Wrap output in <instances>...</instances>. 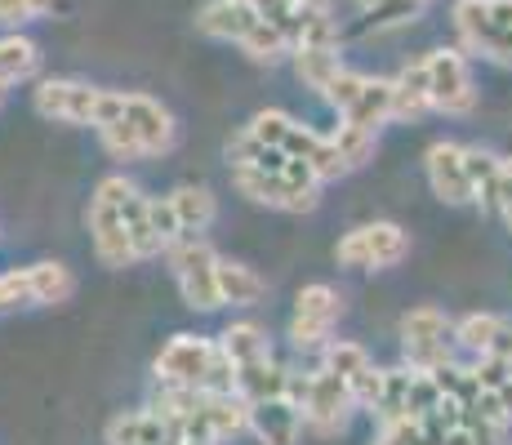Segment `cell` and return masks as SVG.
I'll list each match as a JSON object with an SVG mask.
<instances>
[{"instance_id": "33", "label": "cell", "mask_w": 512, "mask_h": 445, "mask_svg": "<svg viewBox=\"0 0 512 445\" xmlns=\"http://www.w3.org/2000/svg\"><path fill=\"white\" fill-rule=\"evenodd\" d=\"M0 23L18 27V23H32V14H27L23 0H0Z\"/></svg>"}, {"instance_id": "28", "label": "cell", "mask_w": 512, "mask_h": 445, "mask_svg": "<svg viewBox=\"0 0 512 445\" xmlns=\"http://www.w3.org/2000/svg\"><path fill=\"white\" fill-rule=\"evenodd\" d=\"M428 94H423V72H419V58L410 67H401L397 76H392V116L397 121H419V116H428Z\"/></svg>"}, {"instance_id": "7", "label": "cell", "mask_w": 512, "mask_h": 445, "mask_svg": "<svg viewBox=\"0 0 512 445\" xmlns=\"http://www.w3.org/2000/svg\"><path fill=\"white\" fill-rule=\"evenodd\" d=\"M290 401L299 405L303 428H312L317 437H339V432L352 423V414H357L352 388L339 379V374H330L326 365L312 370L308 379H290Z\"/></svg>"}, {"instance_id": "12", "label": "cell", "mask_w": 512, "mask_h": 445, "mask_svg": "<svg viewBox=\"0 0 512 445\" xmlns=\"http://www.w3.org/2000/svg\"><path fill=\"white\" fill-rule=\"evenodd\" d=\"M125 174H112L94 187L90 201V236H94V254L103 267H134V250L130 236H125V219H121V196H125Z\"/></svg>"}, {"instance_id": "31", "label": "cell", "mask_w": 512, "mask_h": 445, "mask_svg": "<svg viewBox=\"0 0 512 445\" xmlns=\"http://www.w3.org/2000/svg\"><path fill=\"white\" fill-rule=\"evenodd\" d=\"M374 138H379V134L357 130V125H343V121H339V130L330 134V147H334V156H339L343 174L361 170V165L370 161V156H374Z\"/></svg>"}, {"instance_id": "38", "label": "cell", "mask_w": 512, "mask_h": 445, "mask_svg": "<svg viewBox=\"0 0 512 445\" xmlns=\"http://www.w3.org/2000/svg\"><path fill=\"white\" fill-rule=\"evenodd\" d=\"M183 445H187V441H183Z\"/></svg>"}, {"instance_id": "19", "label": "cell", "mask_w": 512, "mask_h": 445, "mask_svg": "<svg viewBox=\"0 0 512 445\" xmlns=\"http://www.w3.org/2000/svg\"><path fill=\"white\" fill-rule=\"evenodd\" d=\"M250 410V432L263 445H294L303 432V414L290 397H268V401H254L245 405Z\"/></svg>"}, {"instance_id": "14", "label": "cell", "mask_w": 512, "mask_h": 445, "mask_svg": "<svg viewBox=\"0 0 512 445\" xmlns=\"http://www.w3.org/2000/svg\"><path fill=\"white\" fill-rule=\"evenodd\" d=\"M343 316V294L334 285L317 281V285H303L299 299H294V312H290V343L299 352H321L330 343L334 325Z\"/></svg>"}, {"instance_id": "21", "label": "cell", "mask_w": 512, "mask_h": 445, "mask_svg": "<svg viewBox=\"0 0 512 445\" xmlns=\"http://www.w3.org/2000/svg\"><path fill=\"white\" fill-rule=\"evenodd\" d=\"M165 201H170V214H174V223H179V236H205L210 223L219 219V201H214V192L201 183L174 187Z\"/></svg>"}, {"instance_id": "10", "label": "cell", "mask_w": 512, "mask_h": 445, "mask_svg": "<svg viewBox=\"0 0 512 445\" xmlns=\"http://www.w3.org/2000/svg\"><path fill=\"white\" fill-rule=\"evenodd\" d=\"M455 32L464 54L512 67V27L499 14V0H455Z\"/></svg>"}, {"instance_id": "17", "label": "cell", "mask_w": 512, "mask_h": 445, "mask_svg": "<svg viewBox=\"0 0 512 445\" xmlns=\"http://www.w3.org/2000/svg\"><path fill=\"white\" fill-rule=\"evenodd\" d=\"M423 170H428V187L437 201L446 205H472V187H468V170H464V143H441L428 147L423 156Z\"/></svg>"}, {"instance_id": "24", "label": "cell", "mask_w": 512, "mask_h": 445, "mask_svg": "<svg viewBox=\"0 0 512 445\" xmlns=\"http://www.w3.org/2000/svg\"><path fill=\"white\" fill-rule=\"evenodd\" d=\"M107 445H183V441L174 437L152 410H130V414H121V419H112Z\"/></svg>"}, {"instance_id": "30", "label": "cell", "mask_w": 512, "mask_h": 445, "mask_svg": "<svg viewBox=\"0 0 512 445\" xmlns=\"http://www.w3.org/2000/svg\"><path fill=\"white\" fill-rule=\"evenodd\" d=\"M27 290H32V303H67L76 294V276L63 263H32Z\"/></svg>"}, {"instance_id": "5", "label": "cell", "mask_w": 512, "mask_h": 445, "mask_svg": "<svg viewBox=\"0 0 512 445\" xmlns=\"http://www.w3.org/2000/svg\"><path fill=\"white\" fill-rule=\"evenodd\" d=\"M36 112L58 125H94L103 130L121 112V89H98L90 81H72V76H49L32 94Z\"/></svg>"}, {"instance_id": "13", "label": "cell", "mask_w": 512, "mask_h": 445, "mask_svg": "<svg viewBox=\"0 0 512 445\" xmlns=\"http://www.w3.org/2000/svg\"><path fill=\"white\" fill-rule=\"evenodd\" d=\"M410 254V236L397 223H361L334 245V263L352 272H383Z\"/></svg>"}, {"instance_id": "2", "label": "cell", "mask_w": 512, "mask_h": 445, "mask_svg": "<svg viewBox=\"0 0 512 445\" xmlns=\"http://www.w3.org/2000/svg\"><path fill=\"white\" fill-rule=\"evenodd\" d=\"M165 428L187 445H223L250 432V410L236 392H196V388H161L147 405Z\"/></svg>"}, {"instance_id": "20", "label": "cell", "mask_w": 512, "mask_h": 445, "mask_svg": "<svg viewBox=\"0 0 512 445\" xmlns=\"http://www.w3.org/2000/svg\"><path fill=\"white\" fill-rule=\"evenodd\" d=\"M259 18L263 14H254L245 0H210V5H201V14H196V32L210 36V41H223V45H241L245 32H250Z\"/></svg>"}, {"instance_id": "18", "label": "cell", "mask_w": 512, "mask_h": 445, "mask_svg": "<svg viewBox=\"0 0 512 445\" xmlns=\"http://www.w3.org/2000/svg\"><path fill=\"white\" fill-rule=\"evenodd\" d=\"M321 365H326L330 374H339L352 388V397H357V410H366V401L374 397V388H379V370H374L370 352L361 348V343L330 339L326 348H321Z\"/></svg>"}, {"instance_id": "11", "label": "cell", "mask_w": 512, "mask_h": 445, "mask_svg": "<svg viewBox=\"0 0 512 445\" xmlns=\"http://www.w3.org/2000/svg\"><path fill=\"white\" fill-rule=\"evenodd\" d=\"M401 352H406V370L432 374L441 365L455 361V321L437 308H415L401 321Z\"/></svg>"}, {"instance_id": "4", "label": "cell", "mask_w": 512, "mask_h": 445, "mask_svg": "<svg viewBox=\"0 0 512 445\" xmlns=\"http://www.w3.org/2000/svg\"><path fill=\"white\" fill-rule=\"evenodd\" d=\"M245 134L259 138V143H268V147H277V152H285L290 161L308 165V170L317 174L321 187H326L330 178H343V165H339V156H334V147H330V134H317L312 125L294 121L290 112L268 107V112H259L250 125H245Z\"/></svg>"}, {"instance_id": "25", "label": "cell", "mask_w": 512, "mask_h": 445, "mask_svg": "<svg viewBox=\"0 0 512 445\" xmlns=\"http://www.w3.org/2000/svg\"><path fill=\"white\" fill-rule=\"evenodd\" d=\"M219 348H223V356H228L232 370H241V365H254V361H263V356H272L268 330H263V325H254V321L228 325V330L219 334Z\"/></svg>"}, {"instance_id": "35", "label": "cell", "mask_w": 512, "mask_h": 445, "mask_svg": "<svg viewBox=\"0 0 512 445\" xmlns=\"http://www.w3.org/2000/svg\"><path fill=\"white\" fill-rule=\"evenodd\" d=\"M23 5H27V14L32 18H41V14H49V9L58 5V0H23Z\"/></svg>"}, {"instance_id": "36", "label": "cell", "mask_w": 512, "mask_h": 445, "mask_svg": "<svg viewBox=\"0 0 512 445\" xmlns=\"http://www.w3.org/2000/svg\"><path fill=\"white\" fill-rule=\"evenodd\" d=\"M499 14H504V23L512 27V0H499Z\"/></svg>"}, {"instance_id": "16", "label": "cell", "mask_w": 512, "mask_h": 445, "mask_svg": "<svg viewBox=\"0 0 512 445\" xmlns=\"http://www.w3.org/2000/svg\"><path fill=\"white\" fill-rule=\"evenodd\" d=\"M455 348L472 361H504L512 356V321L499 312H472L455 321Z\"/></svg>"}, {"instance_id": "37", "label": "cell", "mask_w": 512, "mask_h": 445, "mask_svg": "<svg viewBox=\"0 0 512 445\" xmlns=\"http://www.w3.org/2000/svg\"><path fill=\"white\" fill-rule=\"evenodd\" d=\"M504 174H508V183H512V156H508V161H504Z\"/></svg>"}, {"instance_id": "32", "label": "cell", "mask_w": 512, "mask_h": 445, "mask_svg": "<svg viewBox=\"0 0 512 445\" xmlns=\"http://www.w3.org/2000/svg\"><path fill=\"white\" fill-rule=\"evenodd\" d=\"M18 303H32V290H27V267L0 272V312L18 308Z\"/></svg>"}, {"instance_id": "8", "label": "cell", "mask_w": 512, "mask_h": 445, "mask_svg": "<svg viewBox=\"0 0 512 445\" xmlns=\"http://www.w3.org/2000/svg\"><path fill=\"white\" fill-rule=\"evenodd\" d=\"M419 72H423V94H428L432 112L468 116L477 107V81H472L464 49H432V54L419 58Z\"/></svg>"}, {"instance_id": "9", "label": "cell", "mask_w": 512, "mask_h": 445, "mask_svg": "<svg viewBox=\"0 0 512 445\" xmlns=\"http://www.w3.org/2000/svg\"><path fill=\"white\" fill-rule=\"evenodd\" d=\"M165 259L174 267V281L183 290V303L192 312H214L223 308L219 299V254L205 236H179V241L165 250Z\"/></svg>"}, {"instance_id": "23", "label": "cell", "mask_w": 512, "mask_h": 445, "mask_svg": "<svg viewBox=\"0 0 512 445\" xmlns=\"http://www.w3.org/2000/svg\"><path fill=\"white\" fill-rule=\"evenodd\" d=\"M464 170H468V187H472V205L495 210L499 183H504V156L486 152V147H464Z\"/></svg>"}, {"instance_id": "27", "label": "cell", "mask_w": 512, "mask_h": 445, "mask_svg": "<svg viewBox=\"0 0 512 445\" xmlns=\"http://www.w3.org/2000/svg\"><path fill=\"white\" fill-rule=\"evenodd\" d=\"M236 49H241L250 63H259V67H277V63H285V58H290V36H285L277 23L259 18V23L245 32V41L236 45Z\"/></svg>"}, {"instance_id": "22", "label": "cell", "mask_w": 512, "mask_h": 445, "mask_svg": "<svg viewBox=\"0 0 512 445\" xmlns=\"http://www.w3.org/2000/svg\"><path fill=\"white\" fill-rule=\"evenodd\" d=\"M219 299L232 303V308H259V303L268 299V281H263L254 267L219 254Z\"/></svg>"}, {"instance_id": "15", "label": "cell", "mask_w": 512, "mask_h": 445, "mask_svg": "<svg viewBox=\"0 0 512 445\" xmlns=\"http://www.w3.org/2000/svg\"><path fill=\"white\" fill-rule=\"evenodd\" d=\"M116 121L139 138L143 161L147 156H165L174 143H179V125H174L170 107L156 103L152 94H125L121 89V112H116Z\"/></svg>"}, {"instance_id": "34", "label": "cell", "mask_w": 512, "mask_h": 445, "mask_svg": "<svg viewBox=\"0 0 512 445\" xmlns=\"http://www.w3.org/2000/svg\"><path fill=\"white\" fill-rule=\"evenodd\" d=\"M330 5H334V0H294V9H299V14H330Z\"/></svg>"}, {"instance_id": "1", "label": "cell", "mask_w": 512, "mask_h": 445, "mask_svg": "<svg viewBox=\"0 0 512 445\" xmlns=\"http://www.w3.org/2000/svg\"><path fill=\"white\" fill-rule=\"evenodd\" d=\"M228 170H232L236 192L250 196L254 205H268V210L308 214L321 201V183L308 165L290 161L285 152L259 143V138H250L245 130L228 143Z\"/></svg>"}, {"instance_id": "29", "label": "cell", "mask_w": 512, "mask_h": 445, "mask_svg": "<svg viewBox=\"0 0 512 445\" xmlns=\"http://www.w3.org/2000/svg\"><path fill=\"white\" fill-rule=\"evenodd\" d=\"M36 67H41V49H36L27 36H0V85H18L32 81Z\"/></svg>"}, {"instance_id": "26", "label": "cell", "mask_w": 512, "mask_h": 445, "mask_svg": "<svg viewBox=\"0 0 512 445\" xmlns=\"http://www.w3.org/2000/svg\"><path fill=\"white\" fill-rule=\"evenodd\" d=\"M290 58H294V72H299V81L308 85V89H317V94L330 85V76L343 67L339 45H294Z\"/></svg>"}, {"instance_id": "6", "label": "cell", "mask_w": 512, "mask_h": 445, "mask_svg": "<svg viewBox=\"0 0 512 445\" xmlns=\"http://www.w3.org/2000/svg\"><path fill=\"white\" fill-rule=\"evenodd\" d=\"M321 98L339 112L343 125H357V130L379 134V125L392 121V81H383V76L339 67V72L330 76V85L321 89Z\"/></svg>"}, {"instance_id": "3", "label": "cell", "mask_w": 512, "mask_h": 445, "mask_svg": "<svg viewBox=\"0 0 512 445\" xmlns=\"http://www.w3.org/2000/svg\"><path fill=\"white\" fill-rule=\"evenodd\" d=\"M161 388H196V392H232V365L219 339L205 334H174L156 356Z\"/></svg>"}]
</instances>
